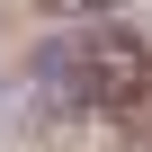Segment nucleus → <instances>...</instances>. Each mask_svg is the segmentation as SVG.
Returning a JSON list of instances; mask_svg holds the SVG:
<instances>
[{"mask_svg": "<svg viewBox=\"0 0 152 152\" xmlns=\"http://www.w3.org/2000/svg\"><path fill=\"white\" fill-rule=\"evenodd\" d=\"M45 99L63 107H134L143 99V45L116 36V27H81V36H54L45 63H36Z\"/></svg>", "mask_w": 152, "mask_h": 152, "instance_id": "1", "label": "nucleus"}]
</instances>
